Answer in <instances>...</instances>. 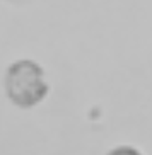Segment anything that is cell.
<instances>
[{
	"label": "cell",
	"instance_id": "7a4b0ae2",
	"mask_svg": "<svg viewBox=\"0 0 152 155\" xmlns=\"http://www.w3.org/2000/svg\"><path fill=\"white\" fill-rule=\"evenodd\" d=\"M106 155H145L144 152H140L137 147L132 145H118L115 148H111Z\"/></svg>",
	"mask_w": 152,
	"mask_h": 155
},
{
	"label": "cell",
	"instance_id": "6da1fadb",
	"mask_svg": "<svg viewBox=\"0 0 152 155\" xmlns=\"http://www.w3.org/2000/svg\"><path fill=\"white\" fill-rule=\"evenodd\" d=\"M50 84L45 70L34 60H17L5 73V94L12 104L22 109L34 107L48 96Z\"/></svg>",
	"mask_w": 152,
	"mask_h": 155
}]
</instances>
